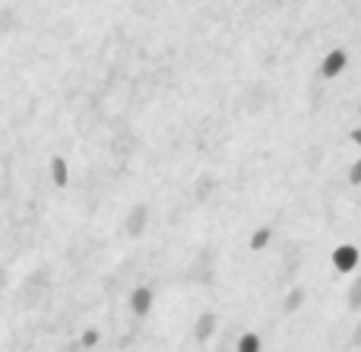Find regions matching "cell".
I'll return each instance as SVG.
<instances>
[{"label":"cell","instance_id":"cell-10","mask_svg":"<svg viewBox=\"0 0 361 352\" xmlns=\"http://www.w3.org/2000/svg\"><path fill=\"white\" fill-rule=\"evenodd\" d=\"M345 181H349V188H361V156H355L349 162V169H345Z\"/></svg>","mask_w":361,"mask_h":352},{"label":"cell","instance_id":"cell-7","mask_svg":"<svg viewBox=\"0 0 361 352\" xmlns=\"http://www.w3.org/2000/svg\"><path fill=\"white\" fill-rule=\"evenodd\" d=\"M273 241H276V229L269 226V222H263V226H257L254 232L247 235V251L250 254H263V251L273 248Z\"/></svg>","mask_w":361,"mask_h":352},{"label":"cell","instance_id":"cell-11","mask_svg":"<svg viewBox=\"0 0 361 352\" xmlns=\"http://www.w3.org/2000/svg\"><path fill=\"white\" fill-rule=\"evenodd\" d=\"M349 140H352V146L361 152V124L358 127H352V133H349Z\"/></svg>","mask_w":361,"mask_h":352},{"label":"cell","instance_id":"cell-1","mask_svg":"<svg viewBox=\"0 0 361 352\" xmlns=\"http://www.w3.org/2000/svg\"><path fill=\"white\" fill-rule=\"evenodd\" d=\"M149 207L156 311L146 321L124 311L130 352H361L349 277L330 267L333 248L355 245L349 226L282 229L269 251L250 254L247 235L269 222L257 197L228 188L206 200L187 188ZM102 213L95 197L51 188L44 165L0 169V352L76 349Z\"/></svg>","mask_w":361,"mask_h":352},{"label":"cell","instance_id":"cell-5","mask_svg":"<svg viewBox=\"0 0 361 352\" xmlns=\"http://www.w3.org/2000/svg\"><path fill=\"white\" fill-rule=\"evenodd\" d=\"M352 67V54H349V48H330L324 57H320V80H326V83H333V80H339V76H345V70Z\"/></svg>","mask_w":361,"mask_h":352},{"label":"cell","instance_id":"cell-8","mask_svg":"<svg viewBox=\"0 0 361 352\" xmlns=\"http://www.w3.org/2000/svg\"><path fill=\"white\" fill-rule=\"evenodd\" d=\"M102 336L105 334H102L99 324H86V327L80 330V336H76V346H80L82 352H95L102 346Z\"/></svg>","mask_w":361,"mask_h":352},{"label":"cell","instance_id":"cell-3","mask_svg":"<svg viewBox=\"0 0 361 352\" xmlns=\"http://www.w3.org/2000/svg\"><path fill=\"white\" fill-rule=\"evenodd\" d=\"M127 311H130L133 317H140V321H146V317L156 311V289H152L149 283H137L127 289V298H124Z\"/></svg>","mask_w":361,"mask_h":352},{"label":"cell","instance_id":"cell-12","mask_svg":"<svg viewBox=\"0 0 361 352\" xmlns=\"http://www.w3.org/2000/svg\"><path fill=\"white\" fill-rule=\"evenodd\" d=\"M358 118H361V102H358Z\"/></svg>","mask_w":361,"mask_h":352},{"label":"cell","instance_id":"cell-2","mask_svg":"<svg viewBox=\"0 0 361 352\" xmlns=\"http://www.w3.org/2000/svg\"><path fill=\"white\" fill-rule=\"evenodd\" d=\"M152 226V207L146 200H133L130 207L121 213V232L127 241H143Z\"/></svg>","mask_w":361,"mask_h":352},{"label":"cell","instance_id":"cell-6","mask_svg":"<svg viewBox=\"0 0 361 352\" xmlns=\"http://www.w3.org/2000/svg\"><path fill=\"white\" fill-rule=\"evenodd\" d=\"M44 169H48V181L54 190H67L70 181H73V169H70V159L63 156V152H51L48 162H44Z\"/></svg>","mask_w":361,"mask_h":352},{"label":"cell","instance_id":"cell-9","mask_svg":"<svg viewBox=\"0 0 361 352\" xmlns=\"http://www.w3.org/2000/svg\"><path fill=\"white\" fill-rule=\"evenodd\" d=\"M345 308L352 315H361V270L355 277H349V283H345Z\"/></svg>","mask_w":361,"mask_h":352},{"label":"cell","instance_id":"cell-4","mask_svg":"<svg viewBox=\"0 0 361 352\" xmlns=\"http://www.w3.org/2000/svg\"><path fill=\"white\" fill-rule=\"evenodd\" d=\"M330 267L339 273V277H355V273L361 270V248L352 245V241L336 245L333 254H330Z\"/></svg>","mask_w":361,"mask_h":352}]
</instances>
